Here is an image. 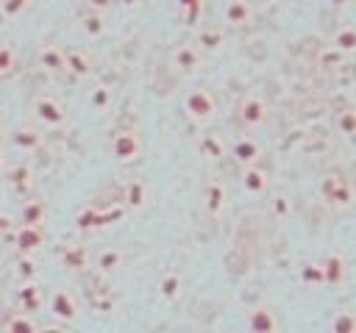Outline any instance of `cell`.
I'll list each match as a JSON object with an SVG mask.
<instances>
[{
	"instance_id": "f6af8a7d",
	"label": "cell",
	"mask_w": 356,
	"mask_h": 333,
	"mask_svg": "<svg viewBox=\"0 0 356 333\" xmlns=\"http://www.w3.org/2000/svg\"><path fill=\"white\" fill-rule=\"evenodd\" d=\"M0 133H3V122H0Z\"/></svg>"
},
{
	"instance_id": "4fadbf2b",
	"label": "cell",
	"mask_w": 356,
	"mask_h": 333,
	"mask_svg": "<svg viewBox=\"0 0 356 333\" xmlns=\"http://www.w3.org/2000/svg\"><path fill=\"white\" fill-rule=\"evenodd\" d=\"M203 205H206V211L211 214V216H220L222 214V208H225V186H222V180H209L206 183V189H203Z\"/></svg>"
},
{
	"instance_id": "8fae6325",
	"label": "cell",
	"mask_w": 356,
	"mask_h": 333,
	"mask_svg": "<svg viewBox=\"0 0 356 333\" xmlns=\"http://www.w3.org/2000/svg\"><path fill=\"white\" fill-rule=\"evenodd\" d=\"M17 300H19V308H22L25 314H36V311L44 305V291H42V286H39V283L25 280V283H22V289L17 291Z\"/></svg>"
},
{
	"instance_id": "52a82bcc",
	"label": "cell",
	"mask_w": 356,
	"mask_h": 333,
	"mask_svg": "<svg viewBox=\"0 0 356 333\" xmlns=\"http://www.w3.org/2000/svg\"><path fill=\"white\" fill-rule=\"evenodd\" d=\"M245 325H248L253 333H275V330H281V319H278L275 308H273V305H267V302H261V305L250 308V311H248Z\"/></svg>"
},
{
	"instance_id": "74e56055",
	"label": "cell",
	"mask_w": 356,
	"mask_h": 333,
	"mask_svg": "<svg viewBox=\"0 0 356 333\" xmlns=\"http://www.w3.org/2000/svg\"><path fill=\"white\" fill-rule=\"evenodd\" d=\"M11 233H14V219L6 216V214H0V239H6Z\"/></svg>"
},
{
	"instance_id": "ab89813d",
	"label": "cell",
	"mask_w": 356,
	"mask_h": 333,
	"mask_svg": "<svg viewBox=\"0 0 356 333\" xmlns=\"http://www.w3.org/2000/svg\"><path fill=\"white\" fill-rule=\"evenodd\" d=\"M89 3V8H97V11H108L117 0H86Z\"/></svg>"
},
{
	"instance_id": "d4e9b609",
	"label": "cell",
	"mask_w": 356,
	"mask_h": 333,
	"mask_svg": "<svg viewBox=\"0 0 356 333\" xmlns=\"http://www.w3.org/2000/svg\"><path fill=\"white\" fill-rule=\"evenodd\" d=\"M331 44H334L337 53H356V25H345V28H339V31L334 33Z\"/></svg>"
},
{
	"instance_id": "277c9868",
	"label": "cell",
	"mask_w": 356,
	"mask_h": 333,
	"mask_svg": "<svg viewBox=\"0 0 356 333\" xmlns=\"http://www.w3.org/2000/svg\"><path fill=\"white\" fill-rule=\"evenodd\" d=\"M50 314L61 322V325H72L81 314V305H78V297L70 291V289H58L53 297H50Z\"/></svg>"
},
{
	"instance_id": "d590c367",
	"label": "cell",
	"mask_w": 356,
	"mask_h": 333,
	"mask_svg": "<svg viewBox=\"0 0 356 333\" xmlns=\"http://www.w3.org/2000/svg\"><path fill=\"white\" fill-rule=\"evenodd\" d=\"M28 6H31V0H3V14L6 17H19Z\"/></svg>"
},
{
	"instance_id": "5bb4252c",
	"label": "cell",
	"mask_w": 356,
	"mask_h": 333,
	"mask_svg": "<svg viewBox=\"0 0 356 333\" xmlns=\"http://www.w3.org/2000/svg\"><path fill=\"white\" fill-rule=\"evenodd\" d=\"M200 58H203V53H200L197 44H181V47L172 53V64H175L178 69H184V72L197 69V67H200Z\"/></svg>"
},
{
	"instance_id": "4316f807",
	"label": "cell",
	"mask_w": 356,
	"mask_h": 333,
	"mask_svg": "<svg viewBox=\"0 0 356 333\" xmlns=\"http://www.w3.org/2000/svg\"><path fill=\"white\" fill-rule=\"evenodd\" d=\"M61 261H64V266H70V269H83V266L89 264V250H86L83 244H72V247L64 250Z\"/></svg>"
},
{
	"instance_id": "6da1fadb",
	"label": "cell",
	"mask_w": 356,
	"mask_h": 333,
	"mask_svg": "<svg viewBox=\"0 0 356 333\" xmlns=\"http://www.w3.org/2000/svg\"><path fill=\"white\" fill-rule=\"evenodd\" d=\"M184 111H186V117L192 122L206 125L217 114V100H214V94L209 89H189L184 94Z\"/></svg>"
},
{
	"instance_id": "ee69618b",
	"label": "cell",
	"mask_w": 356,
	"mask_h": 333,
	"mask_svg": "<svg viewBox=\"0 0 356 333\" xmlns=\"http://www.w3.org/2000/svg\"><path fill=\"white\" fill-rule=\"evenodd\" d=\"M0 269H3V255H0Z\"/></svg>"
},
{
	"instance_id": "d6a6232c",
	"label": "cell",
	"mask_w": 356,
	"mask_h": 333,
	"mask_svg": "<svg viewBox=\"0 0 356 333\" xmlns=\"http://www.w3.org/2000/svg\"><path fill=\"white\" fill-rule=\"evenodd\" d=\"M197 44L203 50H217L222 44V31L220 28H203L200 36H197Z\"/></svg>"
},
{
	"instance_id": "7c38bea8",
	"label": "cell",
	"mask_w": 356,
	"mask_h": 333,
	"mask_svg": "<svg viewBox=\"0 0 356 333\" xmlns=\"http://www.w3.org/2000/svg\"><path fill=\"white\" fill-rule=\"evenodd\" d=\"M253 14H256V8L250 0H228L225 3V22L228 25L242 28V25L253 22Z\"/></svg>"
},
{
	"instance_id": "f1b7e54d",
	"label": "cell",
	"mask_w": 356,
	"mask_h": 333,
	"mask_svg": "<svg viewBox=\"0 0 356 333\" xmlns=\"http://www.w3.org/2000/svg\"><path fill=\"white\" fill-rule=\"evenodd\" d=\"M111 100H114V92H111L106 83H100V86H95V89L89 92V105H92L95 111H106V108L111 105Z\"/></svg>"
},
{
	"instance_id": "b9f144b4",
	"label": "cell",
	"mask_w": 356,
	"mask_h": 333,
	"mask_svg": "<svg viewBox=\"0 0 356 333\" xmlns=\"http://www.w3.org/2000/svg\"><path fill=\"white\" fill-rule=\"evenodd\" d=\"M120 6H125V8H136L139 6V0H117Z\"/></svg>"
},
{
	"instance_id": "9a60e30c",
	"label": "cell",
	"mask_w": 356,
	"mask_h": 333,
	"mask_svg": "<svg viewBox=\"0 0 356 333\" xmlns=\"http://www.w3.org/2000/svg\"><path fill=\"white\" fill-rule=\"evenodd\" d=\"M106 28H108V22H106V11L89 8L86 14H81V31H83L89 39L103 36V33H106Z\"/></svg>"
},
{
	"instance_id": "484cf974",
	"label": "cell",
	"mask_w": 356,
	"mask_h": 333,
	"mask_svg": "<svg viewBox=\"0 0 356 333\" xmlns=\"http://www.w3.org/2000/svg\"><path fill=\"white\" fill-rule=\"evenodd\" d=\"M47 216V205L42 200H28L19 211V222H28V225H42Z\"/></svg>"
},
{
	"instance_id": "f546056e",
	"label": "cell",
	"mask_w": 356,
	"mask_h": 333,
	"mask_svg": "<svg viewBox=\"0 0 356 333\" xmlns=\"http://www.w3.org/2000/svg\"><path fill=\"white\" fill-rule=\"evenodd\" d=\"M337 130L348 139H356V108H342L337 114Z\"/></svg>"
},
{
	"instance_id": "836d02e7",
	"label": "cell",
	"mask_w": 356,
	"mask_h": 333,
	"mask_svg": "<svg viewBox=\"0 0 356 333\" xmlns=\"http://www.w3.org/2000/svg\"><path fill=\"white\" fill-rule=\"evenodd\" d=\"M17 275L22 278V283H25V280H33V278L39 275V266H36L33 255H22V258L17 261Z\"/></svg>"
},
{
	"instance_id": "9c48e42d",
	"label": "cell",
	"mask_w": 356,
	"mask_h": 333,
	"mask_svg": "<svg viewBox=\"0 0 356 333\" xmlns=\"http://www.w3.org/2000/svg\"><path fill=\"white\" fill-rule=\"evenodd\" d=\"M323 272H325V286L331 289H339L348 283V275H350V266H348V258L342 253H331L323 258Z\"/></svg>"
},
{
	"instance_id": "ffe728a7",
	"label": "cell",
	"mask_w": 356,
	"mask_h": 333,
	"mask_svg": "<svg viewBox=\"0 0 356 333\" xmlns=\"http://www.w3.org/2000/svg\"><path fill=\"white\" fill-rule=\"evenodd\" d=\"M11 142H14V147H19V150H36V147L42 144V133H39L33 125H19V128L11 130Z\"/></svg>"
},
{
	"instance_id": "d6986e66",
	"label": "cell",
	"mask_w": 356,
	"mask_h": 333,
	"mask_svg": "<svg viewBox=\"0 0 356 333\" xmlns=\"http://www.w3.org/2000/svg\"><path fill=\"white\" fill-rule=\"evenodd\" d=\"M181 291H184V278H181V272L170 269L167 275H161V280H159V294H161V300L175 302V300L181 297Z\"/></svg>"
},
{
	"instance_id": "e0dca14e",
	"label": "cell",
	"mask_w": 356,
	"mask_h": 333,
	"mask_svg": "<svg viewBox=\"0 0 356 333\" xmlns=\"http://www.w3.org/2000/svg\"><path fill=\"white\" fill-rule=\"evenodd\" d=\"M267 172L264 169H259L256 164H250V166H245V172H242V189L248 191V194H264L267 191Z\"/></svg>"
},
{
	"instance_id": "1f68e13d",
	"label": "cell",
	"mask_w": 356,
	"mask_h": 333,
	"mask_svg": "<svg viewBox=\"0 0 356 333\" xmlns=\"http://www.w3.org/2000/svg\"><path fill=\"white\" fill-rule=\"evenodd\" d=\"M331 330H337V333H356V314L353 311H339L331 319Z\"/></svg>"
},
{
	"instance_id": "603a6c76",
	"label": "cell",
	"mask_w": 356,
	"mask_h": 333,
	"mask_svg": "<svg viewBox=\"0 0 356 333\" xmlns=\"http://www.w3.org/2000/svg\"><path fill=\"white\" fill-rule=\"evenodd\" d=\"M300 280H303V286H312V289H320V286H325L323 261H306V264L300 266Z\"/></svg>"
},
{
	"instance_id": "e575fe53",
	"label": "cell",
	"mask_w": 356,
	"mask_h": 333,
	"mask_svg": "<svg viewBox=\"0 0 356 333\" xmlns=\"http://www.w3.org/2000/svg\"><path fill=\"white\" fill-rule=\"evenodd\" d=\"M14 64H17V53H14L8 44H0V75L11 72Z\"/></svg>"
},
{
	"instance_id": "ba28073f",
	"label": "cell",
	"mask_w": 356,
	"mask_h": 333,
	"mask_svg": "<svg viewBox=\"0 0 356 333\" xmlns=\"http://www.w3.org/2000/svg\"><path fill=\"white\" fill-rule=\"evenodd\" d=\"M14 244L19 250V255H33L42 244H44V233H42V225H28L22 222L19 228H14Z\"/></svg>"
},
{
	"instance_id": "30bf717a",
	"label": "cell",
	"mask_w": 356,
	"mask_h": 333,
	"mask_svg": "<svg viewBox=\"0 0 356 333\" xmlns=\"http://www.w3.org/2000/svg\"><path fill=\"white\" fill-rule=\"evenodd\" d=\"M231 155H234V161H236V164L250 166V164H256V161H259V155H261V144H259L253 136H242V139H236V142H234Z\"/></svg>"
},
{
	"instance_id": "8992f818",
	"label": "cell",
	"mask_w": 356,
	"mask_h": 333,
	"mask_svg": "<svg viewBox=\"0 0 356 333\" xmlns=\"http://www.w3.org/2000/svg\"><path fill=\"white\" fill-rule=\"evenodd\" d=\"M236 114H239V119H242L248 128H259V125H264V122L270 119V105H267L261 97L248 94V97L239 100Z\"/></svg>"
},
{
	"instance_id": "8d00e7d4",
	"label": "cell",
	"mask_w": 356,
	"mask_h": 333,
	"mask_svg": "<svg viewBox=\"0 0 356 333\" xmlns=\"http://www.w3.org/2000/svg\"><path fill=\"white\" fill-rule=\"evenodd\" d=\"M273 211H275L278 219H284L289 214V200L286 197H273Z\"/></svg>"
},
{
	"instance_id": "cb8c5ba5",
	"label": "cell",
	"mask_w": 356,
	"mask_h": 333,
	"mask_svg": "<svg viewBox=\"0 0 356 333\" xmlns=\"http://www.w3.org/2000/svg\"><path fill=\"white\" fill-rule=\"evenodd\" d=\"M197 147H200V153L209 155L211 161H220V158L225 155V142H222L217 133H203L200 142H197Z\"/></svg>"
},
{
	"instance_id": "60d3db41",
	"label": "cell",
	"mask_w": 356,
	"mask_h": 333,
	"mask_svg": "<svg viewBox=\"0 0 356 333\" xmlns=\"http://www.w3.org/2000/svg\"><path fill=\"white\" fill-rule=\"evenodd\" d=\"M325 3H328L331 8H339V11H345V8H350L356 0H325Z\"/></svg>"
},
{
	"instance_id": "7bdbcfd3",
	"label": "cell",
	"mask_w": 356,
	"mask_h": 333,
	"mask_svg": "<svg viewBox=\"0 0 356 333\" xmlns=\"http://www.w3.org/2000/svg\"><path fill=\"white\" fill-rule=\"evenodd\" d=\"M0 166H3V150H0Z\"/></svg>"
},
{
	"instance_id": "5b68a950",
	"label": "cell",
	"mask_w": 356,
	"mask_h": 333,
	"mask_svg": "<svg viewBox=\"0 0 356 333\" xmlns=\"http://www.w3.org/2000/svg\"><path fill=\"white\" fill-rule=\"evenodd\" d=\"M33 114H36L39 122H44L50 128H58V125L67 122V108L50 94H42V97L33 100Z\"/></svg>"
},
{
	"instance_id": "44dd1931",
	"label": "cell",
	"mask_w": 356,
	"mask_h": 333,
	"mask_svg": "<svg viewBox=\"0 0 356 333\" xmlns=\"http://www.w3.org/2000/svg\"><path fill=\"white\" fill-rule=\"evenodd\" d=\"M147 183L142 180V178H136V180H131L128 186H125V194H122V200H125V205L128 208H145V203H147Z\"/></svg>"
},
{
	"instance_id": "2e32d148",
	"label": "cell",
	"mask_w": 356,
	"mask_h": 333,
	"mask_svg": "<svg viewBox=\"0 0 356 333\" xmlns=\"http://www.w3.org/2000/svg\"><path fill=\"white\" fill-rule=\"evenodd\" d=\"M64 67L75 78H89L92 75V58L83 50H64Z\"/></svg>"
},
{
	"instance_id": "3957f363",
	"label": "cell",
	"mask_w": 356,
	"mask_h": 333,
	"mask_svg": "<svg viewBox=\"0 0 356 333\" xmlns=\"http://www.w3.org/2000/svg\"><path fill=\"white\" fill-rule=\"evenodd\" d=\"M320 194H323V200H328V203L337 205V208L353 205V186H350V180L342 178V175H325V178L320 180Z\"/></svg>"
},
{
	"instance_id": "ac0fdd59",
	"label": "cell",
	"mask_w": 356,
	"mask_h": 333,
	"mask_svg": "<svg viewBox=\"0 0 356 333\" xmlns=\"http://www.w3.org/2000/svg\"><path fill=\"white\" fill-rule=\"evenodd\" d=\"M122 261H125V255H122V250H120V247H106V250H100V253H97L95 266H97V272H100V275H114V272L122 266Z\"/></svg>"
},
{
	"instance_id": "f35d334b",
	"label": "cell",
	"mask_w": 356,
	"mask_h": 333,
	"mask_svg": "<svg viewBox=\"0 0 356 333\" xmlns=\"http://www.w3.org/2000/svg\"><path fill=\"white\" fill-rule=\"evenodd\" d=\"M14 183H22V189H28L31 186V172L22 166V169H17L14 172Z\"/></svg>"
},
{
	"instance_id": "83f0119b",
	"label": "cell",
	"mask_w": 356,
	"mask_h": 333,
	"mask_svg": "<svg viewBox=\"0 0 356 333\" xmlns=\"http://www.w3.org/2000/svg\"><path fill=\"white\" fill-rule=\"evenodd\" d=\"M178 8H181V14H184V22H186V25H197L200 17H203L206 0H178Z\"/></svg>"
},
{
	"instance_id": "7a4b0ae2",
	"label": "cell",
	"mask_w": 356,
	"mask_h": 333,
	"mask_svg": "<svg viewBox=\"0 0 356 333\" xmlns=\"http://www.w3.org/2000/svg\"><path fill=\"white\" fill-rule=\"evenodd\" d=\"M111 155L117 164H134L142 155V136L134 128H120L111 136Z\"/></svg>"
},
{
	"instance_id": "4dcf8cb0",
	"label": "cell",
	"mask_w": 356,
	"mask_h": 333,
	"mask_svg": "<svg viewBox=\"0 0 356 333\" xmlns=\"http://www.w3.org/2000/svg\"><path fill=\"white\" fill-rule=\"evenodd\" d=\"M6 330H22V333H33V330H39V325L31 319V314H14V316H8L6 319Z\"/></svg>"
},
{
	"instance_id": "7402d4cb",
	"label": "cell",
	"mask_w": 356,
	"mask_h": 333,
	"mask_svg": "<svg viewBox=\"0 0 356 333\" xmlns=\"http://www.w3.org/2000/svg\"><path fill=\"white\" fill-rule=\"evenodd\" d=\"M39 64H42L44 69H50V72L67 69V67H64V50H61L58 44H44V47L39 50Z\"/></svg>"
}]
</instances>
